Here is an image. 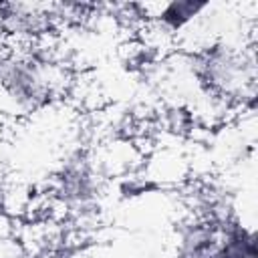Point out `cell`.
Masks as SVG:
<instances>
[{"mask_svg": "<svg viewBox=\"0 0 258 258\" xmlns=\"http://www.w3.org/2000/svg\"><path fill=\"white\" fill-rule=\"evenodd\" d=\"M191 71L202 87L222 99H254V60L228 46H208L194 54Z\"/></svg>", "mask_w": 258, "mask_h": 258, "instance_id": "obj_1", "label": "cell"}, {"mask_svg": "<svg viewBox=\"0 0 258 258\" xmlns=\"http://www.w3.org/2000/svg\"><path fill=\"white\" fill-rule=\"evenodd\" d=\"M0 87L16 105L36 109L52 95V67L32 54H8L0 60Z\"/></svg>", "mask_w": 258, "mask_h": 258, "instance_id": "obj_2", "label": "cell"}, {"mask_svg": "<svg viewBox=\"0 0 258 258\" xmlns=\"http://www.w3.org/2000/svg\"><path fill=\"white\" fill-rule=\"evenodd\" d=\"M50 26V16L36 4H0V28L18 38H36Z\"/></svg>", "mask_w": 258, "mask_h": 258, "instance_id": "obj_3", "label": "cell"}, {"mask_svg": "<svg viewBox=\"0 0 258 258\" xmlns=\"http://www.w3.org/2000/svg\"><path fill=\"white\" fill-rule=\"evenodd\" d=\"M208 4L206 2H194V0H175L169 2L161 8V12L157 14L159 22L163 28L167 30H177L181 28L185 22H189L194 16H198Z\"/></svg>", "mask_w": 258, "mask_h": 258, "instance_id": "obj_4", "label": "cell"}]
</instances>
